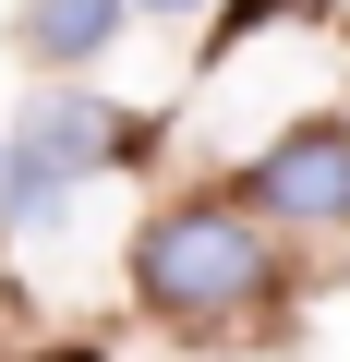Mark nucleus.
<instances>
[{
	"mask_svg": "<svg viewBox=\"0 0 350 362\" xmlns=\"http://www.w3.org/2000/svg\"><path fill=\"white\" fill-rule=\"evenodd\" d=\"M133 290L145 314L169 326H230L254 302H278V254H266V218L254 206H218V194H182L133 230Z\"/></svg>",
	"mask_w": 350,
	"mask_h": 362,
	"instance_id": "obj_1",
	"label": "nucleus"
},
{
	"mask_svg": "<svg viewBox=\"0 0 350 362\" xmlns=\"http://www.w3.org/2000/svg\"><path fill=\"white\" fill-rule=\"evenodd\" d=\"M242 206L278 218V230H338V218H350V121L278 133V145L254 157V181H242Z\"/></svg>",
	"mask_w": 350,
	"mask_h": 362,
	"instance_id": "obj_2",
	"label": "nucleus"
},
{
	"mask_svg": "<svg viewBox=\"0 0 350 362\" xmlns=\"http://www.w3.org/2000/svg\"><path fill=\"white\" fill-rule=\"evenodd\" d=\"M13 145H25V157H49L61 181H85V169H109V157H133L145 133H133V121H121L109 97H85V85H49V97H25Z\"/></svg>",
	"mask_w": 350,
	"mask_h": 362,
	"instance_id": "obj_3",
	"label": "nucleus"
},
{
	"mask_svg": "<svg viewBox=\"0 0 350 362\" xmlns=\"http://www.w3.org/2000/svg\"><path fill=\"white\" fill-rule=\"evenodd\" d=\"M25 61H49V73H85L109 37H121V0H25Z\"/></svg>",
	"mask_w": 350,
	"mask_h": 362,
	"instance_id": "obj_4",
	"label": "nucleus"
},
{
	"mask_svg": "<svg viewBox=\"0 0 350 362\" xmlns=\"http://www.w3.org/2000/svg\"><path fill=\"white\" fill-rule=\"evenodd\" d=\"M61 206H73V181L0 133V230H61Z\"/></svg>",
	"mask_w": 350,
	"mask_h": 362,
	"instance_id": "obj_5",
	"label": "nucleus"
},
{
	"mask_svg": "<svg viewBox=\"0 0 350 362\" xmlns=\"http://www.w3.org/2000/svg\"><path fill=\"white\" fill-rule=\"evenodd\" d=\"M314 13H326V0H230L206 49H242V37H266V25H314Z\"/></svg>",
	"mask_w": 350,
	"mask_h": 362,
	"instance_id": "obj_6",
	"label": "nucleus"
},
{
	"mask_svg": "<svg viewBox=\"0 0 350 362\" xmlns=\"http://www.w3.org/2000/svg\"><path fill=\"white\" fill-rule=\"evenodd\" d=\"M133 13H169V25H182V13H218V0H133Z\"/></svg>",
	"mask_w": 350,
	"mask_h": 362,
	"instance_id": "obj_7",
	"label": "nucleus"
},
{
	"mask_svg": "<svg viewBox=\"0 0 350 362\" xmlns=\"http://www.w3.org/2000/svg\"><path fill=\"white\" fill-rule=\"evenodd\" d=\"M25 362H97V350H25Z\"/></svg>",
	"mask_w": 350,
	"mask_h": 362,
	"instance_id": "obj_8",
	"label": "nucleus"
}]
</instances>
